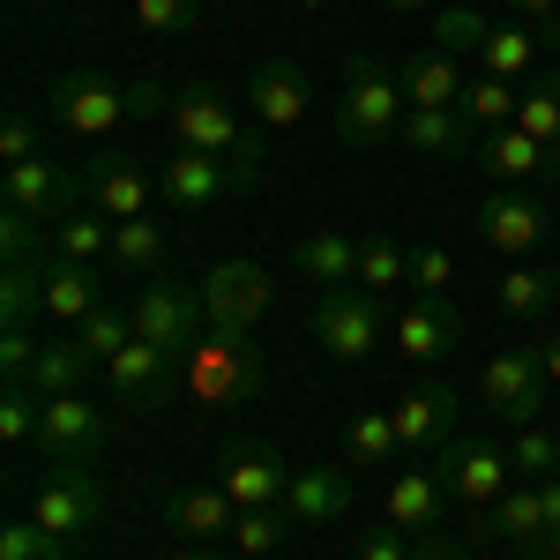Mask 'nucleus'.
Returning a JSON list of instances; mask_svg holds the SVG:
<instances>
[{
    "instance_id": "35",
    "label": "nucleus",
    "mask_w": 560,
    "mask_h": 560,
    "mask_svg": "<svg viewBox=\"0 0 560 560\" xmlns=\"http://www.w3.org/2000/svg\"><path fill=\"white\" fill-rule=\"evenodd\" d=\"M530 60H538V31H523V23H493L478 45V75H501V83L530 75Z\"/></svg>"
},
{
    "instance_id": "14",
    "label": "nucleus",
    "mask_w": 560,
    "mask_h": 560,
    "mask_svg": "<svg viewBox=\"0 0 560 560\" xmlns=\"http://www.w3.org/2000/svg\"><path fill=\"white\" fill-rule=\"evenodd\" d=\"M388 419H396V441H404L411 456H441V448L464 433V396L448 382H419Z\"/></svg>"
},
{
    "instance_id": "27",
    "label": "nucleus",
    "mask_w": 560,
    "mask_h": 560,
    "mask_svg": "<svg viewBox=\"0 0 560 560\" xmlns=\"http://www.w3.org/2000/svg\"><path fill=\"white\" fill-rule=\"evenodd\" d=\"M351 509V471L345 464H300L292 493H284V516L292 523H345Z\"/></svg>"
},
{
    "instance_id": "47",
    "label": "nucleus",
    "mask_w": 560,
    "mask_h": 560,
    "mask_svg": "<svg viewBox=\"0 0 560 560\" xmlns=\"http://www.w3.org/2000/svg\"><path fill=\"white\" fill-rule=\"evenodd\" d=\"M0 560H68V538H60V530H45L38 516H31V523H8V530H0Z\"/></svg>"
},
{
    "instance_id": "26",
    "label": "nucleus",
    "mask_w": 560,
    "mask_h": 560,
    "mask_svg": "<svg viewBox=\"0 0 560 560\" xmlns=\"http://www.w3.org/2000/svg\"><path fill=\"white\" fill-rule=\"evenodd\" d=\"M396 142L419 150V158H464V150H478V128H471L464 105H411Z\"/></svg>"
},
{
    "instance_id": "57",
    "label": "nucleus",
    "mask_w": 560,
    "mask_h": 560,
    "mask_svg": "<svg viewBox=\"0 0 560 560\" xmlns=\"http://www.w3.org/2000/svg\"><path fill=\"white\" fill-rule=\"evenodd\" d=\"M165 560H232V553H217V546H187V553H165Z\"/></svg>"
},
{
    "instance_id": "7",
    "label": "nucleus",
    "mask_w": 560,
    "mask_h": 560,
    "mask_svg": "<svg viewBox=\"0 0 560 560\" xmlns=\"http://www.w3.org/2000/svg\"><path fill=\"white\" fill-rule=\"evenodd\" d=\"M388 329V306L382 292H366V284H337V292H322L314 300V345L329 351V359H374Z\"/></svg>"
},
{
    "instance_id": "11",
    "label": "nucleus",
    "mask_w": 560,
    "mask_h": 560,
    "mask_svg": "<svg viewBox=\"0 0 560 560\" xmlns=\"http://www.w3.org/2000/svg\"><path fill=\"white\" fill-rule=\"evenodd\" d=\"M150 195H158V165H142L128 150H90L83 158V202L105 210L113 224H120V217H142Z\"/></svg>"
},
{
    "instance_id": "3",
    "label": "nucleus",
    "mask_w": 560,
    "mask_h": 560,
    "mask_svg": "<svg viewBox=\"0 0 560 560\" xmlns=\"http://www.w3.org/2000/svg\"><path fill=\"white\" fill-rule=\"evenodd\" d=\"M404 75L388 68L382 52H351L345 60V105H337V135L351 150H382L404 128Z\"/></svg>"
},
{
    "instance_id": "12",
    "label": "nucleus",
    "mask_w": 560,
    "mask_h": 560,
    "mask_svg": "<svg viewBox=\"0 0 560 560\" xmlns=\"http://www.w3.org/2000/svg\"><path fill=\"white\" fill-rule=\"evenodd\" d=\"M240 187H255V179L240 173V165H224V158H210V150H173V158L158 165V195H165L173 210H187V217L217 210V202L240 195Z\"/></svg>"
},
{
    "instance_id": "54",
    "label": "nucleus",
    "mask_w": 560,
    "mask_h": 560,
    "mask_svg": "<svg viewBox=\"0 0 560 560\" xmlns=\"http://www.w3.org/2000/svg\"><path fill=\"white\" fill-rule=\"evenodd\" d=\"M538 359H546V382L560 388V329H546V337H538Z\"/></svg>"
},
{
    "instance_id": "18",
    "label": "nucleus",
    "mask_w": 560,
    "mask_h": 560,
    "mask_svg": "<svg viewBox=\"0 0 560 560\" xmlns=\"http://www.w3.org/2000/svg\"><path fill=\"white\" fill-rule=\"evenodd\" d=\"M486 173L501 179V187H546V179H560V150H546L538 135H523V128H493V135H478V150H471Z\"/></svg>"
},
{
    "instance_id": "21",
    "label": "nucleus",
    "mask_w": 560,
    "mask_h": 560,
    "mask_svg": "<svg viewBox=\"0 0 560 560\" xmlns=\"http://www.w3.org/2000/svg\"><path fill=\"white\" fill-rule=\"evenodd\" d=\"M173 374H179V359L165 345H142V337H135L120 359H105V388H113V404H165Z\"/></svg>"
},
{
    "instance_id": "40",
    "label": "nucleus",
    "mask_w": 560,
    "mask_h": 560,
    "mask_svg": "<svg viewBox=\"0 0 560 560\" xmlns=\"http://www.w3.org/2000/svg\"><path fill=\"white\" fill-rule=\"evenodd\" d=\"M404 441H396V419L388 411H359L345 433V464H396Z\"/></svg>"
},
{
    "instance_id": "42",
    "label": "nucleus",
    "mask_w": 560,
    "mask_h": 560,
    "mask_svg": "<svg viewBox=\"0 0 560 560\" xmlns=\"http://www.w3.org/2000/svg\"><path fill=\"white\" fill-rule=\"evenodd\" d=\"M516 128H523V135H538L546 150H560V68H553V75H538V83L523 90Z\"/></svg>"
},
{
    "instance_id": "5",
    "label": "nucleus",
    "mask_w": 560,
    "mask_h": 560,
    "mask_svg": "<svg viewBox=\"0 0 560 560\" xmlns=\"http://www.w3.org/2000/svg\"><path fill=\"white\" fill-rule=\"evenodd\" d=\"M128 306H135V337H142V345H165L173 359H187V351L202 345V329H210L202 284H179L173 269H165V277H150Z\"/></svg>"
},
{
    "instance_id": "43",
    "label": "nucleus",
    "mask_w": 560,
    "mask_h": 560,
    "mask_svg": "<svg viewBox=\"0 0 560 560\" xmlns=\"http://www.w3.org/2000/svg\"><path fill=\"white\" fill-rule=\"evenodd\" d=\"M509 464H516V478H530V486H538V478H553L560 471V427H546V419H538V427H516Z\"/></svg>"
},
{
    "instance_id": "39",
    "label": "nucleus",
    "mask_w": 560,
    "mask_h": 560,
    "mask_svg": "<svg viewBox=\"0 0 560 560\" xmlns=\"http://www.w3.org/2000/svg\"><path fill=\"white\" fill-rule=\"evenodd\" d=\"M75 345H83L90 359H97V366H105V359H120V351L135 345V306L105 300V306H97V314L83 322V329H75Z\"/></svg>"
},
{
    "instance_id": "1",
    "label": "nucleus",
    "mask_w": 560,
    "mask_h": 560,
    "mask_svg": "<svg viewBox=\"0 0 560 560\" xmlns=\"http://www.w3.org/2000/svg\"><path fill=\"white\" fill-rule=\"evenodd\" d=\"M179 396L195 404V411H240V404H255L261 396V345L255 329H202V345L179 359Z\"/></svg>"
},
{
    "instance_id": "15",
    "label": "nucleus",
    "mask_w": 560,
    "mask_h": 560,
    "mask_svg": "<svg viewBox=\"0 0 560 560\" xmlns=\"http://www.w3.org/2000/svg\"><path fill=\"white\" fill-rule=\"evenodd\" d=\"M240 105L255 113V128H300L306 113H314L306 68H300V60H284V52L255 60V75H247V90H240Z\"/></svg>"
},
{
    "instance_id": "33",
    "label": "nucleus",
    "mask_w": 560,
    "mask_h": 560,
    "mask_svg": "<svg viewBox=\"0 0 560 560\" xmlns=\"http://www.w3.org/2000/svg\"><path fill=\"white\" fill-rule=\"evenodd\" d=\"M359 284L366 292H396V284H411V247L396 240V232H359Z\"/></svg>"
},
{
    "instance_id": "46",
    "label": "nucleus",
    "mask_w": 560,
    "mask_h": 560,
    "mask_svg": "<svg viewBox=\"0 0 560 560\" xmlns=\"http://www.w3.org/2000/svg\"><path fill=\"white\" fill-rule=\"evenodd\" d=\"M0 255L8 261H45L52 255V224L31 210H0Z\"/></svg>"
},
{
    "instance_id": "8",
    "label": "nucleus",
    "mask_w": 560,
    "mask_h": 560,
    "mask_svg": "<svg viewBox=\"0 0 560 560\" xmlns=\"http://www.w3.org/2000/svg\"><path fill=\"white\" fill-rule=\"evenodd\" d=\"M45 120L60 135H75V142H105V135L128 120V90H113L105 75H90V68H68L60 83L45 90Z\"/></svg>"
},
{
    "instance_id": "51",
    "label": "nucleus",
    "mask_w": 560,
    "mask_h": 560,
    "mask_svg": "<svg viewBox=\"0 0 560 560\" xmlns=\"http://www.w3.org/2000/svg\"><path fill=\"white\" fill-rule=\"evenodd\" d=\"M31 359H38V337H31V329H0V374H8V382H23Z\"/></svg>"
},
{
    "instance_id": "20",
    "label": "nucleus",
    "mask_w": 560,
    "mask_h": 560,
    "mask_svg": "<svg viewBox=\"0 0 560 560\" xmlns=\"http://www.w3.org/2000/svg\"><path fill=\"white\" fill-rule=\"evenodd\" d=\"M232 523H240V509H232L224 486H179V493H165V530H179L187 546H224Z\"/></svg>"
},
{
    "instance_id": "32",
    "label": "nucleus",
    "mask_w": 560,
    "mask_h": 560,
    "mask_svg": "<svg viewBox=\"0 0 560 560\" xmlns=\"http://www.w3.org/2000/svg\"><path fill=\"white\" fill-rule=\"evenodd\" d=\"M90 366H97V359H90L75 337H60V345H38V359H31V374H23V382L38 388V396H83Z\"/></svg>"
},
{
    "instance_id": "24",
    "label": "nucleus",
    "mask_w": 560,
    "mask_h": 560,
    "mask_svg": "<svg viewBox=\"0 0 560 560\" xmlns=\"http://www.w3.org/2000/svg\"><path fill=\"white\" fill-rule=\"evenodd\" d=\"M396 345H404V359H419V366L448 359V351L464 345V314H456V300H411L404 314H396Z\"/></svg>"
},
{
    "instance_id": "10",
    "label": "nucleus",
    "mask_w": 560,
    "mask_h": 560,
    "mask_svg": "<svg viewBox=\"0 0 560 560\" xmlns=\"http://www.w3.org/2000/svg\"><path fill=\"white\" fill-rule=\"evenodd\" d=\"M31 516L45 530H60V538H75V530H97L105 523V486L90 464H52L38 478V493H31Z\"/></svg>"
},
{
    "instance_id": "49",
    "label": "nucleus",
    "mask_w": 560,
    "mask_h": 560,
    "mask_svg": "<svg viewBox=\"0 0 560 560\" xmlns=\"http://www.w3.org/2000/svg\"><path fill=\"white\" fill-rule=\"evenodd\" d=\"M0 158H8V165H31V158H45L38 120H31L23 105H15V113H8V128H0Z\"/></svg>"
},
{
    "instance_id": "16",
    "label": "nucleus",
    "mask_w": 560,
    "mask_h": 560,
    "mask_svg": "<svg viewBox=\"0 0 560 560\" xmlns=\"http://www.w3.org/2000/svg\"><path fill=\"white\" fill-rule=\"evenodd\" d=\"M546 232H553V217H546V202H530L523 187H501V195L478 202V240H486L493 255L523 261L530 247H546Z\"/></svg>"
},
{
    "instance_id": "34",
    "label": "nucleus",
    "mask_w": 560,
    "mask_h": 560,
    "mask_svg": "<svg viewBox=\"0 0 560 560\" xmlns=\"http://www.w3.org/2000/svg\"><path fill=\"white\" fill-rule=\"evenodd\" d=\"M45 314V261H8L0 269V329H31Z\"/></svg>"
},
{
    "instance_id": "53",
    "label": "nucleus",
    "mask_w": 560,
    "mask_h": 560,
    "mask_svg": "<svg viewBox=\"0 0 560 560\" xmlns=\"http://www.w3.org/2000/svg\"><path fill=\"white\" fill-rule=\"evenodd\" d=\"M173 113V90L158 83H128V120H165Z\"/></svg>"
},
{
    "instance_id": "19",
    "label": "nucleus",
    "mask_w": 560,
    "mask_h": 560,
    "mask_svg": "<svg viewBox=\"0 0 560 560\" xmlns=\"http://www.w3.org/2000/svg\"><path fill=\"white\" fill-rule=\"evenodd\" d=\"M105 306V261H75V255H45V322L83 329Z\"/></svg>"
},
{
    "instance_id": "28",
    "label": "nucleus",
    "mask_w": 560,
    "mask_h": 560,
    "mask_svg": "<svg viewBox=\"0 0 560 560\" xmlns=\"http://www.w3.org/2000/svg\"><path fill=\"white\" fill-rule=\"evenodd\" d=\"M478 538H501V546H538L546 538V493L530 486V478H516L486 516H478Z\"/></svg>"
},
{
    "instance_id": "41",
    "label": "nucleus",
    "mask_w": 560,
    "mask_h": 560,
    "mask_svg": "<svg viewBox=\"0 0 560 560\" xmlns=\"http://www.w3.org/2000/svg\"><path fill=\"white\" fill-rule=\"evenodd\" d=\"M38 411L45 396L31 382H0V441L8 448H38Z\"/></svg>"
},
{
    "instance_id": "44",
    "label": "nucleus",
    "mask_w": 560,
    "mask_h": 560,
    "mask_svg": "<svg viewBox=\"0 0 560 560\" xmlns=\"http://www.w3.org/2000/svg\"><path fill=\"white\" fill-rule=\"evenodd\" d=\"M284 530H292L284 509H240V523H232V538H224V546H232L240 560H261V553H277V546H284Z\"/></svg>"
},
{
    "instance_id": "52",
    "label": "nucleus",
    "mask_w": 560,
    "mask_h": 560,
    "mask_svg": "<svg viewBox=\"0 0 560 560\" xmlns=\"http://www.w3.org/2000/svg\"><path fill=\"white\" fill-rule=\"evenodd\" d=\"M509 8L538 31V45H560V0H509Z\"/></svg>"
},
{
    "instance_id": "31",
    "label": "nucleus",
    "mask_w": 560,
    "mask_h": 560,
    "mask_svg": "<svg viewBox=\"0 0 560 560\" xmlns=\"http://www.w3.org/2000/svg\"><path fill=\"white\" fill-rule=\"evenodd\" d=\"M493 306H501V314H516V322H538V314H553V306H560L553 269H538V261H509V269L493 277Z\"/></svg>"
},
{
    "instance_id": "30",
    "label": "nucleus",
    "mask_w": 560,
    "mask_h": 560,
    "mask_svg": "<svg viewBox=\"0 0 560 560\" xmlns=\"http://www.w3.org/2000/svg\"><path fill=\"white\" fill-rule=\"evenodd\" d=\"M441 516H448V493H441L433 471H404L388 486V523H396V530L427 538V530H441Z\"/></svg>"
},
{
    "instance_id": "45",
    "label": "nucleus",
    "mask_w": 560,
    "mask_h": 560,
    "mask_svg": "<svg viewBox=\"0 0 560 560\" xmlns=\"http://www.w3.org/2000/svg\"><path fill=\"white\" fill-rule=\"evenodd\" d=\"M202 15H210V0H135V23L150 38H187V31H202Z\"/></svg>"
},
{
    "instance_id": "50",
    "label": "nucleus",
    "mask_w": 560,
    "mask_h": 560,
    "mask_svg": "<svg viewBox=\"0 0 560 560\" xmlns=\"http://www.w3.org/2000/svg\"><path fill=\"white\" fill-rule=\"evenodd\" d=\"M411 530H396V523H374V530H359V553L351 560H411V546H404Z\"/></svg>"
},
{
    "instance_id": "59",
    "label": "nucleus",
    "mask_w": 560,
    "mask_h": 560,
    "mask_svg": "<svg viewBox=\"0 0 560 560\" xmlns=\"http://www.w3.org/2000/svg\"><path fill=\"white\" fill-rule=\"evenodd\" d=\"M553 284H560V269H553Z\"/></svg>"
},
{
    "instance_id": "56",
    "label": "nucleus",
    "mask_w": 560,
    "mask_h": 560,
    "mask_svg": "<svg viewBox=\"0 0 560 560\" xmlns=\"http://www.w3.org/2000/svg\"><path fill=\"white\" fill-rule=\"evenodd\" d=\"M382 8H396V15H433L441 0H382Z\"/></svg>"
},
{
    "instance_id": "58",
    "label": "nucleus",
    "mask_w": 560,
    "mask_h": 560,
    "mask_svg": "<svg viewBox=\"0 0 560 560\" xmlns=\"http://www.w3.org/2000/svg\"><path fill=\"white\" fill-rule=\"evenodd\" d=\"M292 8H306V15H314V8H329V0H292Z\"/></svg>"
},
{
    "instance_id": "13",
    "label": "nucleus",
    "mask_w": 560,
    "mask_h": 560,
    "mask_svg": "<svg viewBox=\"0 0 560 560\" xmlns=\"http://www.w3.org/2000/svg\"><path fill=\"white\" fill-rule=\"evenodd\" d=\"M217 486L232 493V509H284L292 471H284V456L261 448V441H224V456H217Z\"/></svg>"
},
{
    "instance_id": "4",
    "label": "nucleus",
    "mask_w": 560,
    "mask_h": 560,
    "mask_svg": "<svg viewBox=\"0 0 560 560\" xmlns=\"http://www.w3.org/2000/svg\"><path fill=\"white\" fill-rule=\"evenodd\" d=\"M433 478H441V493H448V509H464V516H486L509 486H516V464H509V448L493 441V433H456L441 456H433Z\"/></svg>"
},
{
    "instance_id": "55",
    "label": "nucleus",
    "mask_w": 560,
    "mask_h": 560,
    "mask_svg": "<svg viewBox=\"0 0 560 560\" xmlns=\"http://www.w3.org/2000/svg\"><path fill=\"white\" fill-rule=\"evenodd\" d=\"M411 560H464V546H448V538H427V546H411Z\"/></svg>"
},
{
    "instance_id": "36",
    "label": "nucleus",
    "mask_w": 560,
    "mask_h": 560,
    "mask_svg": "<svg viewBox=\"0 0 560 560\" xmlns=\"http://www.w3.org/2000/svg\"><path fill=\"white\" fill-rule=\"evenodd\" d=\"M427 31H433L427 45H441V52H456V60H464V52H478V45H486V31H493V23H486V8H471V0H441Z\"/></svg>"
},
{
    "instance_id": "2",
    "label": "nucleus",
    "mask_w": 560,
    "mask_h": 560,
    "mask_svg": "<svg viewBox=\"0 0 560 560\" xmlns=\"http://www.w3.org/2000/svg\"><path fill=\"white\" fill-rule=\"evenodd\" d=\"M165 128L179 135V150H210V158H224V165H240L247 179H261V165H269L261 128H255V120H240V105H224V97H217V90H202V83L173 90Z\"/></svg>"
},
{
    "instance_id": "25",
    "label": "nucleus",
    "mask_w": 560,
    "mask_h": 560,
    "mask_svg": "<svg viewBox=\"0 0 560 560\" xmlns=\"http://www.w3.org/2000/svg\"><path fill=\"white\" fill-rule=\"evenodd\" d=\"M113 269H120V277H142V284H150V277H165V269H173V232H165V217L158 210H142V217H120V224H113Z\"/></svg>"
},
{
    "instance_id": "9",
    "label": "nucleus",
    "mask_w": 560,
    "mask_h": 560,
    "mask_svg": "<svg viewBox=\"0 0 560 560\" xmlns=\"http://www.w3.org/2000/svg\"><path fill=\"white\" fill-rule=\"evenodd\" d=\"M113 441V419L90 396H45L38 411V456L45 464H97Z\"/></svg>"
},
{
    "instance_id": "48",
    "label": "nucleus",
    "mask_w": 560,
    "mask_h": 560,
    "mask_svg": "<svg viewBox=\"0 0 560 560\" xmlns=\"http://www.w3.org/2000/svg\"><path fill=\"white\" fill-rule=\"evenodd\" d=\"M411 292L419 300H448L456 292V255L448 247H411Z\"/></svg>"
},
{
    "instance_id": "6",
    "label": "nucleus",
    "mask_w": 560,
    "mask_h": 560,
    "mask_svg": "<svg viewBox=\"0 0 560 560\" xmlns=\"http://www.w3.org/2000/svg\"><path fill=\"white\" fill-rule=\"evenodd\" d=\"M546 396H553V382H546L538 345L493 351V359H486V374H478V404H486L501 427H538V419H546Z\"/></svg>"
},
{
    "instance_id": "17",
    "label": "nucleus",
    "mask_w": 560,
    "mask_h": 560,
    "mask_svg": "<svg viewBox=\"0 0 560 560\" xmlns=\"http://www.w3.org/2000/svg\"><path fill=\"white\" fill-rule=\"evenodd\" d=\"M202 306H210L217 329H255L269 314V277L255 261H210L202 269Z\"/></svg>"
},
{
    "instance_id": "22",
    "label": "nucleus",
    "mask_w": 560,
    "mask_h": 560,
    "mask_svg": "<svg viewBox=\"0 0 560 560\" xmlns=\"http://www.w3.org/2000/svg\"><path fill=\"white\" fill-rule=\"evenodd\" d=\"M8 210H31L45 224H60V217L75 210V195H83V179H68L52 158H31V165H8Z\"/></svg>"
},
{
    "instance_id": "38",
    "label": "nucleus",
    "mask_w": 560,
    "mask_h": 560,
    "mask_svg": "<svg viewBox=\"0 0 560 560\" xmlns=\"http://www.w3.org/2000/svg\"><path fill=\"white\" fill-rule=\"evenodd\" d=\"M516 105H523V90H516V83H501V75H478V83H464V113H471V128H478V135L516 128Z\"/></svg>"
},
{
    "instance_id": "29",
    "label": "nucleus",
    "mask_w": 560,
    "mask_h": 560,
    "mask_svg": "<svg viewBox=\"0 0 560 560\" xmlns=\"http://www.w3.org/2000/svg\"><path fill=\"white\" fill-rule=\"evenodd\" d=\"M396 75H404V105H464V60L441 45H419Z\"/></svg>"
},
{
    "instance_id": "23",
    "label": "nucleus",
    "mask_w": 560,
    "mask_h": 560,
    "mask_svg": "<svg viewBox=\"0 0 560 560\" xmlns=\"http://www.w3.org/2000/svg\"><path fill=\"white\" fill-rule=\"evenodd\" d=\"M292 269H300L306 284H322V292L359 284V232H345V224H314V232H300Z\"/></svg>"
},
{
    "instance_id": "37",
    "label": "nucleus",
    "mask_w": 560,
    "mask_h": 560,
    "mask_svg": "<svg viewBox=\"0 0 560 560\" xmlns=\"http://www.w3.org/2000/svg\"><path fill=\"white\" fill-rule=\"evenodd\" d=\"M52 255L105 261V255H113V217H105V210H68L60 224H52Z\"/></svg>"
}]
</instances>
